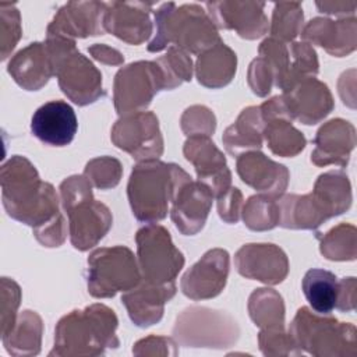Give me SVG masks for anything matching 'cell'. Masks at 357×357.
Here are the masks:
<instances>
[{
	"label": "cell",
	"instance_id": "obj_1",
	"mask_svg": "<svg viewBox=\"0 0 357 357\" xmlns=\"http://www.w3.org/2000/svg\"><path fill=\"white\" fill-rule=\"evenodd\" d=\"M1 199L8 216L39 230L61 216L59 197L50 183L42 181L35 166L20 155L0 170Z\"/></svg>",
	"mask_w": 357,
	"mask_h": 357
},
{
	"label": "cell",
	"instance_id": "obj_2",
	"mask_svg": "<svg viewBox=\"0 0 357 357\" xmlns=\"http://www.w3.org/2000/svg\"><path fill=\"white\" fill-rule=\"evenodd\" d=\"M117 317L105 304H92L64 315L54 331V347L49 356H99L116 349Z\"/></svg>",
	"mask_w": 357,
	"mask_h": 357
},
{
	"label": "cell",
	"instance_id": "obj_3",
	"mask_svg": "<svg viewBox=\"0 0 357 357\" xmlns=\"http://www.w3.org/2000/svg\"><path fill=\"white\" fill-rule=\"evenodd\" d=\"M156 33L148 45L149 52H160L177 46L187 53L201 54L222 39L208 13L195 3L176 6L169 1L155 11Z\"/></svg>",
	"mask_w": 357,
	"mask_h": 357
},
{
	"label": "cell",
	"instance_id": "obj_4",
	"mask_svg": "<svg viewBox=\"0 0 357 357\" xmlns=\"http://www.w3.org/2000/svg\"><path fill=\"white\" fill-rule=\"evenodd\" d=\"M60 201L68 216V234L74 248L86 251L110 230L112 213L93 198L92 184L84 174L70 176L60 184Z\"/></svg>",
	"mask_w": 357,
	"mask_h": 357
},
{
	"label": "cell",
	"instance_id": "obj_5",
	"mask_svg": "<svg viewBox=\"0 0 357 357\" xmlns=\"http://www.w3.org/2000/svg\"><path fill=\"white\" fill-rule=\"evenodd\" d=\"M178 165L158 159L137 163L130 174L127 195L132 215L145 223L166 218L176 187Z\"/></svg>",
	"mask_w": 357,
	"mask_h": 357
},
{
	"label": "cell",
	"instance_id": "obj_6",
	"mask_svg": "<svg viewBox=\"0 0 357 357\" xmlns=\"http://www.w3.org/2000/svg\"><path fill=\"white\" fill-rule=\"evenodd\" d=\"M45 45L52 57L59 86L70 100L85 106L106 95L100 71L77 50L74 40L61 36H46Z\"/></svg>",
	"mask_w": 357,
	"mask_h": 357
},
{
	"label": "cell",
	"instance_id": "obj_7",
	"mask_svg": "<svg viewBox=\"0 0 357 357\" xmlns=\"http://www.w3.org/2000/svg\"><path fill=\"white\" fill-rule=\"evenodd\" d=\"M289 335L294 344L314 356H354L356 328L339 322L325 314H314L310 308H298L293 318Z\"/></svg>",
	"mask_w": 357,
	"mask_h": 357
},
{
	"label": "cell",
	"instance_id": "obj_8",
	"mask_svg": "<svg viewBox=\"0 0 357 357\" xmlns=\"http://www.w3.org/2000/svg\"><path fill=\"white\" fill-rule=\"evenodd\" d=\"M142 280L135 255L128 247L114 245L95 250L88 257V291L96 298L128 291Z\"/></svg>",
	"mask_w": 357,
	"mask_h": 357
},
{
	"label": "cell",
	"instance_id": "obj_9",
	"mask_svg": "<svg viewBox=\"0 0 357 357\" xmlns=\"http://www.w3.org/2000/svg\"><path fill=\"white\" fill-rule=\"evenodd\" d=\"M138 265L142 280L152 284L173 283L184 265L181 251L160 225L148 223L135 234Z\"/></svg>",
	"mask_w": 357,
	"mask_h": 357
},
{
	"label": "cell",
	"instance_id": "obj_10",
	"mask_svg": "<svg viewBox=\"0 0 357 357\" xmlns=\"http://www.w3.org/2000/svg\"><path fill=\"white\" fill-rule=\"evenodd\" d=\"M173 335L177 343L191 347H227L238 337L237 322L223 311L190 307L176 321Z\"/></svg>",
	"mask_w": 357,
	"mask_h": 357
},
{
	"label": "cell",
	"instance_id": "obj_11",
	"mask_svg": "<svg viewBox=\"0 0 357 357\" xmlns=\"http://www.w3.org/2000/svg\"><path fill=\"white\" fill-rule=\"evenodd\" d=\"M163 89H167V81L156 60L131 63L120 68L114 77V107L120 116L144 112Z\"/></svg>",
	"mask_w": 357,
	"mask_h": 357
},
{
	"label": "cell",
	"instance_id": "obj_12",
	"mask_svg": "<svg viewBox=\"0 0 357 357\" xmlns=\"http://www.w3.org/2000/svg\"><path fill=\"white\" fill-rule=\"evenodd\" d=\"M113 144L135 160L158 159L163 153V137L153 112H137L121 116L112 127Z\"/></svg>",
	"mask_w": 357,
	"mask_h": 357
},
{
	"label": "cell",
	"instance_id": "obj_13",
	"mask_svg": "<svg viewBox=\"0 0 357 357\" xmlns=\"http://www.w3.org/2000/svg\"><path fill=\"white\" fill-rule=\"evenodd\" d=\"M213 198L205 184L194 181L185 170L178 167L170 209L176 227L185 236L198 233L206 222Z\"/></svg>",
	"mask_w": 357,
	"mask_h": 357
},
{
	"label": "cell",
	"instance_id": "obj_14",
	"mask_svg": "<svg viewBox=\"0 0 357 357\" xmlns=\"http://www.w3.org/2000/svg\"><path fill=\"white\" fill-rule=\"evenodd\" d=\"M185 159L192 163L197 178L205 184L215 198L231 187V173L225 155L208 135H191L183 148Z\"/></svg>",
	"mask_w": 357,
	"mask_h": 357
},
{
	"label": "cell",
	"instance_id": "obj_15",
	"mask_svg": "<svg viewBox=\"0 0 357 357\" xmlns=\"http://www.w3.org/2000/svg\"><path fill=\"white\" fill-rule=\"evenodd\" d=\"M208 15L220 29H233L244 39H258L269 31L264 1H208Z\"/></svg>",
	"mask_w": 357,
	"mask_h": 357
},
{
	"label": "cell",
	"instance_id": "obj_16",
	"mask_svg": "<svg viewBox=\"0 0 357 357\" xmlns=\"http://www.w3.org/2000/svg\"><path fill=\"white\" fill-rule=\"evenodd\" d=\"M106 3L100 1H68L61 6L47 25V36H61L74 40L103 35Z\"/></svg>",
	"mask_w": 357,
	"mask_h": 357
},
{
	"label": "cell",
	"instance_id": "obj_17",
	"mask_svg": "<svg viewBox=\"0 0 357 357\" xmlns=\"http://www.w3.org/2000/svg\"><path fill=\"white\" fill-rule=\"evenodd\" d=\"M229 252L223 248L206 251L181 278V291L191 300L216 297L226 286Z\"/></svg>",
	"mask_w": 357,
	"mask_h": 357
},
{
	"label": "cell",
	"instance_id": "obj_18",
	"mask_svg": "<svg viewBox=\"0 0 357 357\" xmlns=\"http://www.w3.org/2000/svg\"><path fill=\"white\" fill-rule=\"evenodd\" d=\"M237 272L266 284H278L289 273V259L282 248L271 243L244 244L234 255Z\"/></svg>",
	"mask_w": 357,
	"mask_h": 357
},
{
	"label": "cell",
	"instance_id": "obj_19",
	"mask_svg": "<svg viewBox=\"0 0 357 357\" xmlns=\"http://www.w3.org/2000/svg\"><path fill=\"white\" fill-rule=\"evenodd\" d=\"M291 120L311 126L324 120L333 110V98L326 86L315 77L304 78L282 93Z\"/></svg>",
	"mask_w": 357,
	"mask_h": 357
},
{
	"label": "cell",
	"instance_id": "obj_20",
	"mask_svg": "<svg viewBox=\"0 0 357 357\" xmlns=\"http://www.w3.org/2000/svg\"><path fill=\"white\" fill-rule=\"evenodd\" d=\"M153 3L112 1L106 3L105 31L128 45H141L153 29L149 13Z\"/></svg>",
	"mask_w": 357,
	"mask_h": 357
},
{
	"label": "cell",
	"instance_id": "obj_21",
	"mask_svg": "<svg viewBox=\"0 0 357 357\" xmlns=\"http://www.w3.org/2000/svg\"><path fill=\"white\" fill-rule=\"evenodd\" d=\"M78 130L74 109L64 100H50L36 109L31 119V131L52 146L68 145Z\"/></svg>",
	"mask_w": 357,
	"mask_h": 357
},
{
	"label": "cell",
	"instance_id": "obj_22",
	"mask_svg": "<svg viewBox=\"0 0 357 357\" xmlns=\"http://www.w3.org/2000/svg\"><path fill=\"white\" fill-rule=\"evenodd\" d=\"M236 170L240 178L261 194L279 197L289 184L286 166L273 162L259 151H247L237 156Z\"/></svg>",
	"mask_w": 357,
	"mask_h": 357
},
{
	"label": "cell",
	"instance_id": "obj_23",
	"mask_svg": "<svg viewBox=\"0 0 357 357\" xmlns=\"http://www.w3.org/2000/svg\"><path fill=\"white\" fill-rule=\"evenodd\" d=\"M300 35L304 42L318 45L332 56L343 57L356 49L357 20L354 17H344L333 21L317 17L303 26Z\"/></svg>",
	"mask_w": 357,
	"mask_h": 357
},
{
	"label": "cell",
	"instance_id": "obj_24",
	"mask_svg": "<svg viewBox=\"0 0 357 357\" xmlns=\"http://www.w3.org/2000/svg\"><path fill=\"white\" fill-rule=\"evenodd\" d=\"M315 149L311 162L317 166H346L350 152L356 145V128L343 119H332L325 123L314 138Z\"/></svg>",
	"mask_w": 357,
	"mask_h": 357
},
{
	"label": "cell",
	"instance_id": "obj_25",
	"mask_svg": "<svg viewBox=\"0 0 357 357\" xmlns=\"http://www.w3.org/2000/svg\"><path fill=\"white\" fill-rule=\"evenodd\" d=\"M176 294V284H152L141 280L138 286L126 291L121 301L131 321L138 326H151L163 317L165 304Z\"/></svg>",
	"mask_w": 357,
	"mask_h": 357
},
{
	"label": "cell",
	"instance_id": "obj_26",
	"mask_svg": "<svg viewBox=\"0 0 357 357\" xmlns=\"http://www.w3.org/2000/svg\"><path fill=\"white\" fill-rule=\"evenodd\" d=\"M13 79L26 91H38L54 75L52 57L45 42H33L17 52L7 66Z\"/></svg>",
	"mask_w": 357,
	"mask_h": 357
},
{
	"label": "cell",
	"instance_id": "obj_27",
	"mask_svg": "<svg viewBox=\"0 0 357 357\" xmlns=\"http://www.w3.org/2000/svg\"><path fill=\"white\" fill-rule=\"evenodd\" d=\"M310 194L325 219L346 212L351 205L350 181L340 170H329L321 174Z\"/></svg>",
	"mask_w": 357,
	"mask_h": 357
},
{
	"label": "cell",
	"instance_id": "obj_28",
	"mask_svg": "<svg viewBox=\"0 0 357 357\" xmlns=\"http://www.w3.org/2000/svg\"><path fill=\"white\" fill-rule=\"evenodd\" d=\"M237 68L236 53L220 40L211 49L201 53L195 63L198 82L206 88H222L227 85Z\"/></svg>",
	"mask_w": 357,
	"mask_h": 357
},
{
	"label": "cell",
	"instance_id": "obj_29",
	"mask_svg": "<svg viewBox=\"0 0 357 357\" xmlns=\"http://www.w3.org/2000/svg\"><path fill=\"white\" fill-rule=\"evenodd\" d=\"M264 126L259 106L245 107L223 132L222 141L226 151L234 156L247 151H258L262 146Z\"/></svg>",
	"mask_w": 357,
	"mask_h": 357
},
{
	"label": "cell",
	"instance_id": "obj_30",
	"mask_svg": "<svg viewBox=\"0 0 357 357\" xmlns=\"http://www.w3.org/2000/svg\"><path fill=\"white\" fill-rule=\"evenodd\" d=\"M42 332V318L35 311L25 310L17 317L14 328L7 335L1 336V339L10 354L35 356L40 350Z\"/></svg>",
	"mask_w": 357,
	"mask_h": 357
},
{
	"label": "cell",
	"instance_id": "obj_31",
	"mask_svg": "<svg viewBox=\"0 0 357 357\" xmlns=\"http://www.w3.org/2000/svg\"><path fill=\"white\" fill-rule=\"evenodd\" d=\"M337 278L331 271L312 268L305 272L301 287L315 312L329 315L333 311L337 298Z\"/></svg>",
	"mask_w": 357,
	"mask_h": 357
},
{
	"label": "cell",
	"instance_id": "obj_32",
	"mask_svg": "<svg viewBox=\"0 0 357 357\" xmlns=\"http://www.w3.org/2000/svg\"><path fill=\"white\" fill-rule=\"evenodd\" d=\"M248 312L254 324L262 329L284 328V304L273 289H257L248 298Z\"/></svg>",
	"mask_w": 357,
	"mask_h": 357
},
{
	"label": "cell",
	"instance_id": "obj_33",
	"mask_svg": "<svg viewBox=\"0 0 357 357\" xmlns=\"http://www.w3.org/2000/svg\"><path fill=\"white\" fill-rule=\"evenodd\" d=\"M262 137L265 138L269 149L283 158L298 155L305 148V137L300 132L290 120L278 117L265 121Z\"/></svg>",
	"mask_w": 357,
	"mask_h": 357
},
{
	"label": "cell",
	"instance_id": "obj_34",
	"mask_svg": "<svg viewBox=\"0 0 357 357\" xmlns=\"http://www.w3.org/2000/svg\"><path fill=\"white\" fill-rule=\"evenodd\" d=\"M279 197L268 194L250 197L241 209L244 225L248 229L257 231L271 230L278 226L280 219V209L278 202Z\"/></svg>",
	"mask_w": 357,
	"mask_h": 357
},
{
	"label": "cell",
	"instance_id": "obj_35",
	"mask_svg": "<svg viewBox=\"0 0 357 357\" xmlns=\"http://www.w3.org/2000/svg\"><path fill=\"white\" fill-rule=\"evenodd\" d=\"M304 14L301 3L298 1H282L276 3L272 13L269 25L271 36L284 43L293 42L303 29Z\"/></svg>",
	"mask_w": 357,
	"mask_h": 357
},
{
	"label": "cell",
	"instance_id": "obj_36",
	"mask_svg": "<svg viewBox=\"0 0 357 357\" xmlns=\"http://www.w3.org/2000/svg\"><path fill=\"white\" fill-rule=\"evenodd\" d=\"M319 251L331 261H353L356 258V227L340 223L331 229L321 238Z\"/></svg>",
	"mask_w": 357,
	"mask_h": 357
},
{
	"label": "cell",
	"instance_id": "obj_37",
	"mask_svg": "<svg viewBox=\"0 0 357 357\" xmlns=\"http://www.w3.org/2000/svg\"><path fill=\"white\" fill-rule=\"evenodd\" d=\"M290 64L282 91H287L296 82L315 77L318 74V59L314 47L308 42H291L289 45Z\"/></svg>",
	"mask_w": 357,
	"mask_h": 357
},
{
	"label": "cell",
	"instance_id": "obj_38",
	"mask_svg": "<svg viewBox=\"0 0 357 357\" xmlns=\"http://www.w3.org/2000/svg\"><path fill=\"white\" fill-rule=\"evenodd\" d=\"M160 66L166 81L167 89H173L184 81H191L192 77V61L187 52L177 46H169L167 53L156 59Z\"/></svg>",
	"mask_w": 357,
	"mask_h": 357
},
{
	"label": "cell",
	"instance_id": "obj_39",
	"mask_svg": "<svg viewBox=\"0 0 357 357\" xmlns=\"http://www.w3.org/2000/svg\"><path fill=\"white\" fill-rule=\"evenodd\" d=\"M123 174V166L119 159L112 156H99L89 160L84 169V176L99 190H109L119 184Z\"/></svg>",
	"mask_w": 357,
	"mask_h": 357
},
{
	"label": "cell",
	"instance_id": "obj_40",
	"mask_svg": "<svg viewBox=\"0 0 357 357\" xmlns=\"http://www.w3.org/2000/svg\"><path fill=\"white\" fill-rule=\"evenodd\" d=\"M22 33L21 15L14 3H0V49L1 60L14 50Z\"/></svg>",
	"mask_w": 357,
	"mask_h": 357
},
{
	"label": "cell",
	"instance_id": "obj_41",
	"mask_svg": "<svg viewBox=\"0 0 357 357\" xmlns=\"http://www.w3.org/2000/svg\"><path fill=\"white\" fill-rule=\"evenodd\" d=\"M181 130L187 137L211 135L216 128V117L211 109L202 105H194L184 110L181 116Z\"/></svg>",
	"mask_w": 357,
	"mask_h": 357
},
{
	"label": "cell",
	"instance_id": "obj_42",
	"mask_svg": "<svg viewBox=\"0 0 357 357\" xmlns=\"http://www.w3.org/2000/svg\"><path fill=\"white\" fill-rule=\"evenodd\" d=\"M21 289L10 278H1V336L7 335L17 322Z\"/></svg>",
	"mask_w": 357,
	"mask_h": 357
},
{
	"label": "cell",
	"instance_id": "obj_43",
	"mask_svg": "<svg viewBox=\"0 0 357 357\" xmlns=\"http://www.w3.org/2000/svg\"><path fill=\"white\" fill-rule=\"evenodd\" d=\"M261 351L265 356L300 354V349L294 344L291 336L283 329H262L258 335Z\"/></svg>",
	"mask_w": 357,
	"mask_h": 357
},
{
	"label": "cell",
	"instance_id": "obj_44",
	"mask_svg": "<svg viewBox=\"0 0 357 357\" xmlns=\"http://www.w3.org/2000/svg\"><path fill=\"white\" fill-rule=\"evenodd\" d=\"M275 82V74L271 63L262 57L257 56L248 68V85L257 96H266L271 92L272 84Z\"/></svg>",
	"mask_w": 357,
	"mask_h": 357
},
{
	"label": "cell",
	"instance_id": "obj_45",
	"mask_svg": "<svg viewBox=\"0 0 357 357\" xmlns=\"http://www.w3.org/2000/svg\"><path fill=\"white\" fill-rule=\"evenodd\" d=\"M216 199L220 219L226 223H237L243 209V194L240 192V190L236 187H230Z\"/></svg>",
	"mask_w": 357,
	"mask_h": 357
},
{
	"label": "cell",
	"instance_id": "obj_46",
	"mask_svg": "<svg viewBox=\"0 0 357 357\" xmlns=\"http://www.w3.org/2000/svg\"><path fill=\"white\" fill-rule=\"evenodd\" d=\"M336 307L340 311H351L356 308V278H343L337 282Z\"/></svg>",
	"mask_w": 357,
	"mask_h": 357
},
{
	"label": "cell",
	"instance_id": "obj_47",
	"mask_svg": "<svg viewBox=\"0 0 357 357\" xmlns=\"http://www.w3.org/2000/svg\"><path fill=\"white\" fill-rule=\"evenodd\" d=\"M88 52L91 53V56H92L93 59H96L98 61L105 63V64L120 66V64H123V61H124L123 54H121L119 50H116V49H113V47H110V46H107V45L95 43V45H92V46L88 47Z\"/></svg>",
	"mask_w": 357,
	"mask_h": 357
},
{
	"label": "cell",
	"instance_id": "obj_48",
	"mask_svg": "<svg viewBox=\"0 0 357 357\" xmlns=\"http://www.w3.org/2000/svg\"><path fill=\"white\" fill-rule=\"evenodd\" d=\"M315 6L321 13H325V14H333L340 17H346V15L354 17L357 3L356 1H317Z\"/></svg>",
	"mask_w": 357,
	"mask_h": 357
}]
</instances>
